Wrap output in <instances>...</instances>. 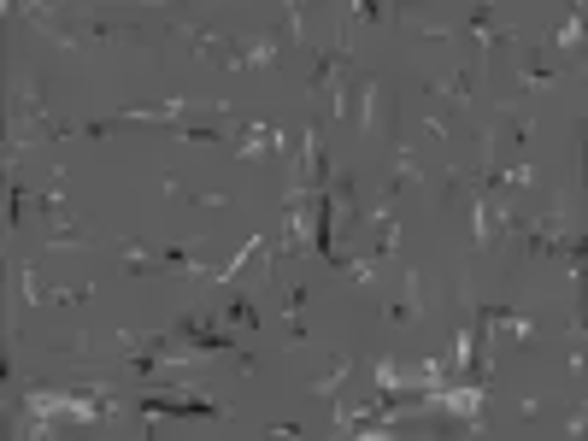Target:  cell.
<instances>
[{"mask_svg": "<svg viewBox=\"0 0 588 441\" xmlns=\"http://www.w3.org/2000/svg\"><path fill=\"white\" fill-rule=\"evenodd\" d=\"M347 112H353V124L365 130V136H377L383 124L394 118V95L377 83V77H353V95H347Z\"/></svg>", "mask_w": 588, "mask_h": 441, "instance_id": "1", "label": "cell"}, {"mask_svg": "<svg viewBox=\"0 0 588 441\" xmlns=\"http://www.w3.org/2000/svg\"><path fill=\"white\" fill-rule=\"evenodd\" d=\"M12 118H18L30 136H42V142H59V136H83L77 124H59L48 106H42V89H36V83H24V89H18V100H12Z\"/></svg>", "mask_w": 588, "mask_h": 441, "instance_id": "2", "label": "cell"}, {"mask_svg": "<svg viewBox=\"0 0 588 441\" xmlns=\"http://www.w3.org/2000/svg\"><path fill=\"white\" fill-rule=\"evenodd\" d=\"M512 65H518V83L524 89H553L559 83V65H553L547 42H536V36H518L512 42Z\"/></svg>", "mask_w": 588, "mask_h": 441, "instance_id": "3", "label": "cell"}, {"mask_svg": "<svg viewBox=\"0 0 588 441\" xmlns=\"http://www.w3.org/2000/svg\"><path fill=\"white\" fill-rule=\"evenodd\" d=\"M153 418H224V406H218V400H200V394H165V389H153L142 400V424H153Z\"/></svg>", "mask_w": 588, "mask_h": 441, "instance_id": "4", "label": "cell"}, {"mask_svg": "<svg viewBox=\"0 0 588 441\" xmlns=\"http://www.w3.org/2000/svg\"><path fill=\"white\" fill-rule=\"evenodd\" d=\"M112 247H118V259H124V271H130V277H153V271L165 265V253H153L142 236H112Z\"/></svg>", "mask_w": 588, "mask_h": 441, "instance_id": "5", "label": "cell"}, {"mask_svg": "<svg viewBox=\"0 0 588 441\" xmlns=\"http://www.w3.org/2000/svg\"><path fill=\"white\" fill-rule=\"evenodd\" d=\"M547 53H583V12H571V18H565V24L553 30Z\"/></svg>", "mask_w": 588, "mask_h": 441, "instance_id": "6", "label": "cell"}, {"mask_svg": "<svg viewBox=\"0 0 588 441\" xmlns=\"http://www.w3.org/2000/svg\"><path fill=\"white\" fill-rule=\"evenodd\" d=\"M347 377H353V359H347V353H336V359H330V371H324V377L312 383V394H318V400H330V394L342 389Z\"/></svg>", "mask_w": 588, "mask_h": 441, "instance_id": "7", "label": "cell"}, {"mask_svg": "<svg viewBox=\"0 0 588 441\" xmlns=\"http://www.w3.org/2000/svg\"><path fill=\"white\" fill-rule=\"evenodd\" d=\"M48 247H95V236L77 230L71 218H59V224H48Z\"/></svg>", "mask_w": 588, "mask_h": 441, "instance_id": "8", "label": "cell"}, {"mask_svg": "<svg viewBox=\"0 0 588 441\" xmlns=\"http://www.w3.org/2000/svg\"><path fill=\"white\" fill-rule=\"evenodd\" d=\"M218 324H247V330H253V324H259V312H253V300H247V294H230V300H224V312H218Z\"/></svg>", "mask_w": 588, "mask_h": 441, "instance_id": "9", "label": "cell"}, {"mask_svg": "<svg viewBox=\"0 0 588 441\" xmlns=\"http://www.w3.org/2000/svg\"><path fill=\"white\" fill-rule=\"evenodd\" d=\"M447 100H471V65H459V71H447V83H436Z\"/></svg>", "mask_w": 588, "mask_h": 441, "instance_id": "10", "label": "cell"}]
</instances>
